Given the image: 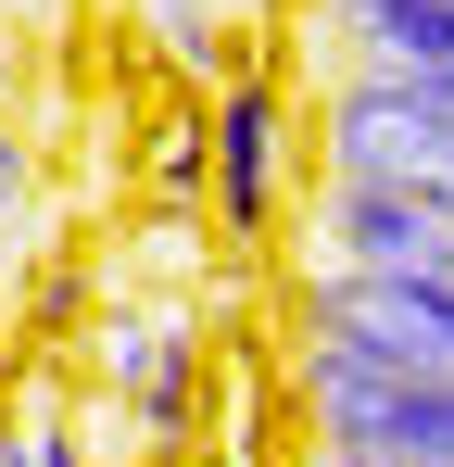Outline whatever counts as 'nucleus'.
<instances>
[{"label": "nucleus", "instance_id": "obj_1", "mask_svg": "<svg viewBox=\"0 0 454 467\" xmlns=\"http://www.w3.org/2000/svg\"><path fill=\"white\" fill-rule=\"evenodd\" d=\"M291 417L315 455H391V467H454V379L378 367L341 341H291Z\"/></svg>", "mask_w": 454, "mask_h": 467}, {"label": "nucleus", "instance_id": "obj_2", "mask_svg": "<svg viewBox=\"0 0 454 467\" xmlns=\"http://www.w3.org/2000/svg\"><path fill=\"white\" fill-rule=\"evenodd\" d=\"M291 328L303 341H341V354H378V367H417V379H454V291H429V278L303 265L291 278Z\"/></svg>", "mask_w": 454, "mask_h": 467}, {"label": "nucleus", "instance_id": "obj_3", "mask_svg": "<svg viewBox=\"0 0 454 467\" xmlns=\"http://www.w3.org/2000/svg\"><path fill=\"white\" fill-rule=\"evenodd\" d=\"M328 177L404 190V202H442V215H454V114L417 101L404 77H378V64H354L341 101H328Z\"/></svg>", "mask_w": 454, "mask_h": 467}, {"label": "nucleus", "instance_id": "obj_4", "mask_svg": "<svg viewBox=\"0 0 454 467\" xmlns=\"http://www.w3.org/2000/svg\"><path fill=\"white\" fill-rule=\"evenodd\" d=\"M88 367L139 417L151 455H190V417H202V328H190V316H101Z\"/></svg>", "mask_w": 454, "mask_h": 467}, {"label": "nucleus", "instance_id": "obj_5", "mask_svg": "<svg viewBox=\"0 0 454 467\" xmlns=\"http://www.w3.org/2000/svg\"><path fill=\"white\" fill-rule=\"evenodd\" d=\"M303 265H366V278H429V291H454V215H442V202H404V190L328 177V190H315V253H303Z\"/></svg>", "mask_w": 454, "mask_h": 467}, {"label": "nucleus", "instance_id": "obj_6", "mask_svg": "<svg viewBox=\"0 0 454 467\" xmlns=\"http://www.w3.org/2000/svg\"><path fill=\"white\" fill-rule=\"evenodd\" d=\"M202 190H215V240H253L278 228V88L265 77H227L215 114H202Z\"/></svg>", "mask_w": 454, "mask_h": 467}, {"label": "nucleus", "instance_id": "obj_7", "mask_svg": "<svg viewBox=\"0 0 454 467\" xmlns=\"http://www.w3.org/2000/svg\"><path fill=\"white\" fill-rule=\"evenodd\" d=\"M354 64H404V77H454V0H328Z\"/></svg>", "mask_w": 454, "mask_h": 467}, {"label": "nucleus", "instance_id": "obj_8", "mask_svg": "<svg viewBox=\"0 0 454 467\" xmlns=\"http://www.w3.org/2000/svg\"><path fill=\"white\" fill-rule=\"evenodd\" d=\"M151 26H164V51H177L190 77H215V64H227V26H215V0H151Z\"/></svg>", "mask_w": 454, "mask_h": 467}, {"label": "nucleus", "instance_id": "obj_9", "mask_svg": "<svg viewBox=\"0 0 454 467\" xmlns=\"http://www.w3.org/2000/svg\"><path fill=\"white\" fill-rule=\"evenodd\" d=\"M26 190H38V152H26V127L0 114V228H26Z\"/></svg>", "mask_w": 454, "mask_h": 467}, {"label": "nucleus", "instance_id": "obj_10", "mask_svg": "<svg viewBox=\"0 0 454 467\" xmlns=\"http://www.w3.org/2000/svg\"><path fill=\"white\" fill-rule=\"evenodd\" d=\"M26 430H38V467H101V455H88V430H76V417H26Z\"/></svg>", "mask_w": 454, "mask_h": 467}, {"label": "nucleus", "instance_id": "obj_11", "mask_svg": "<svg viewBox=\"0 0 454 467\" xmlns=\"http://www.w3.org/2000/svg\"><path fill=\"white\" fill-rule=\"evenodd\" d=\"M13 88H26V26L0 13V114H13Z\"/></svg>", "mask_w": 454, "mask_h": 467}, {"label": "nucleus", "instance_id": "obj_12", "mask_svg": "<svg viewBox=\"0 0 454 467\" xmlns=\"http://www.w3.org/2000/svg\"><path fill=\"white\" fill-rule=\"evenodd\" d=\"M0 467H38V430H13V417H0Z\"/></svg>", "mask_w": 454, "mask_h": 467}, {"label": "nucleus", "instance_id": "obj_13", "mask_svg": "<svg viewBox=\"0 0 454 467\" xmlns=\"http://www.w3.org/2000/svg\"><path fill=\"white\" fill-rule=\"evenodd\" d=\"M303 467H391V455H315V442H303Z\"/></svg>", "mask_w": 454, "mask_h": 467}, {"label": "nucleus", "instance_id": "obj_14", "mask_svg": "<svg viewBox=\"0 0 454 467\" xmlns=\"http://www.w3.org/2000/svg\"><path fill=\"white\" fill-rule=\"evenodd\" d=\"M151 467H202V455H151Z\"/></svg>", "mask_w": 454, "mask_h": 467}]
</instances>
